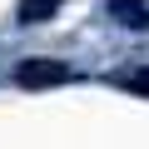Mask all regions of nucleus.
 Listing matches in <instances>:
<instances>
[{
	"mask_svg": "<svg viewBox=\"0 0 149 149\" xmlns=\"http://www.w3.org/2000/svg\"><path fill=\"white\" fill-rule=\"evenodd\" d=\"M74 80H80V65L55 60V55H25L15 65V85L20 90H60V85H74Z\"/></svg>",
	"mask_w": 149,
	"mask_h": 149,
	"instance_id": "f257e3e1",
	"label": "nucleus"
},
{
	"mask_svg": "<svg viewBox=\"0 0 149 149\" xmlns=\"http://www.w3.org/2000/svg\"><path fill=\"white\" fill-rule=\"evenodd\" d=\"M104 20L109 25H119V30H129V35H144L149 30V0H104Z\"/></svg>",
	"mask_w": 149,
	"mask_h": 149,
	"instance_id": "f03ea898",
	"label": "nucleus"
},
{
	"mask_svg": "<svg viewBox=\"0 0 149 149\" xmlns=\"http://www.w3.org/2000/svg\"><path fill=\"white\" fill-rule=\"evenodd\" d=\"M60 5H65V0H20V5H15V25H25V30L50 25L60 15Z\"/></svg>",
	"mask_w": 149,
	"mask_h": 149,
	"instance_id": "7ed1b4c3",
	"label": "nucleus"
},
{
	"mask_svg": "<svg viewBox=\"0 0 149 149\" xmlns=\"http://www.w3.org/2000/svg\"><path fill=\"white\" fill-rule=\"evenodd\" d=\"M114 85H119V90H129V95H144V100H149V60H139V65L119 70V74H114Z\"/></svg>",
	"mask_w": 149,
	"mask_h": 149,
	"instance_id": "20e7f679",
	"label": "nucleus"
}]
</instances>
